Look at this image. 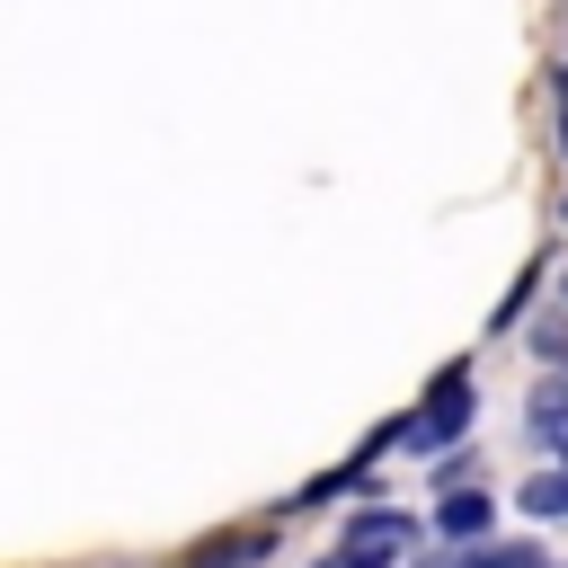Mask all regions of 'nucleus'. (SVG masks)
Instances as JSON below:
<instances>
[{
	"instance_id": "nucleus-3",
	"label": "nucleus",
	"mask_w": 568,
	"mask_h": 568,
	"mask_svg": "<svg viewBox=\"0 0 568 568\" xmlns=\"http://www.w3.org/2000/svg\"><path fill=\"white\" fill-rule=\"evenodd\" d=\"M532 435H541L550 453H568V390H559V382L532 390Z\"/></svg>"
},
{
	"instance_id": "nucleus-1",
	"label": "nucleus",
	"mask_w": 568,
	"mask_h": 568,
	"mask_svg": "<svg viewBox=\"0 0 568 568\" xmlns=\"http://www.w3.org/2000/svg\"><path fill=\"white\" fill-rule=\"evenodd\" d=\"M470 408H479V399H470V373L453 364V373L435 382V399H426V408H417V417L399 426V444H408V453H444V444H453V435L470 426Z\"/></svg>"
},
{
	"instance_id": "nucleus-4",
	"label": "nucleus",
	"mask_w": 568,
	"mask_h": 568,
	"mask_svg": "<svg viewBox=\"0 0 568 568\" xmlns=\"http://www.w3.org/2000/svg\"><path fill=\"white\" fill-rule=\"evenodd\" d=\"M524 506H532V515H568V470H541V479L524 488Z\"/></svg>"
},
{
	"instance_id": "nucleus-2",
	"label": "nucleus",
	"mask_w": 568,
	"mask_h": 568,
	"mask_svg": "<svg viewBox=\"0 0 568 568\" xmlns=\"http://www.w3.org/2000/svg\"><path fill=\"white\" fill-rule=\"evenodd\" d=\"M488 524H497V506H488L479 488H453V497L435 506V532H453V541H479Z\"/></svg>"
},
{
	"instance_id": "nucleus-5",
	"label": "nucleus",
	"mask_w": 568,
	"mask_h": 568,
	"mask_svg": "<svg viewBox=\"0 0 568 568\" xmlns=\"http://www.w3.org/2000/svg\"><path fill=\"white\" fill-rule=\"evenodd\" d=\"M559 133H568V115H559Z\"/></svg>"
}]
</instances>
